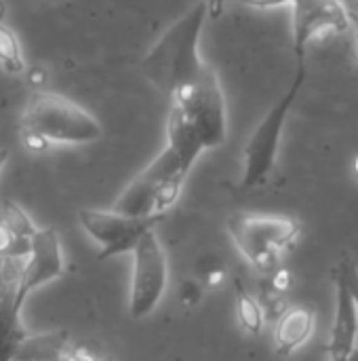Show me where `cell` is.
Instances as JSON below:
<instances>
[{"mask_svg":"<svg viewBox=\"0 0 358 361\" xmlns=\"http://www.w3.org/2000/svg\"><path fill=\"white\" fill-rule=\"evenodd\" d=\"M169 99L167 146L192 169L205 150L219 148L228 137L226 95L215 68L205 63L200 74Z\"/></svg>","mask_w":358,"mask_h":361,"instance_id":"obj_1","label":"cell"},{"mask_svg":"<svg viewBox=\"0 0 358 361\" xmlns=\"http://www.w3.org/2000/svg\"><path fill=\"white\" fill-rule=\"evenodd\" d=\"M207 17V4L198 0L177 17L141 57L139 70L143 78L162 95L173 97L200 74L205 61L198 47Z\"/></svg>","mask_w":358,"mask_h":361,"instance_id":"obj_2","label":"cell"},{"mask_svg":"<svg viewBox=\"0 0 358 361\" xmlns=\"http://www.w3.org/2000/svg\"><path fill=\"white\" fill-rule=\"evenodd\" d=\"M19 135L30 152H46L53 144L99 142L103 127L78 102L55 91H34L19 114Z\"/></svg>","mask_w":358,"mask_h":361,"instance_id":"obj_3","label":"cell"},{"mask_svg":"<svg viewBox=\"0 0 358 361\" xmlns=\"http://www.w3.org/2000/svg\"><path fill=\"white\" fill-rule=\"evenodd\" d=\"M306 74H308L306 57H295L293 80L289 82L287 91L272 104V108L264 114V118L257 123V127L249 135V140L243 148V171H241L243 188H247V190L262 188L272 178V173L276 169L279 152H281L285 125H287L293 104L298 102L302 87H304Z\"/></svg>","mask_w":358,"mask_h":361,"instance_id":"obj_4","label":"cell"},{"mask_svg":"<svg viewBox=\"0 0 358 361\" xmlns=\"http://www.w3.org/2000/svg\"><path fill=\"white\" fill-rule=\"evenodd\" d=\"M226 226L236 250L262 275H270L283 267L285 254L302 235L300 220L291 216L234 214Z\"/></svg>","mask_w":358,"mask_h":361,"instance_id":"obj_5","label":"cell"},{"mask_svg":"<svg viewBox=\"0 0 358 361\" xmlns=\"http://www.w3.org/2000/svg\"><path fill=\"white\" fill-rule=\"evenodd\" d=\"M249 8L291 6L293 11V53L306 57L312 42L350 30V8L344 0H241Z\"/></svg>","mask_w":358,"mask_h":361,"instance_id":"obj_6","label":"cell"},{"mask_svg":"<svg viewBox=\"0 0 358 361\" xmlns=\"http://www.w3.org/2000/svg\"><path fill=\"white\" fill-rule=\"evenodd\" d=\"M131 254L133 273L129 288V313L133 319H143L162 300L169 283V262L154 231H148Z\"/></svg>","mask_w":358,"mask_h":361,"instance_id":"obj_7","label":"cell"},{"mask_svg":"<svg viewBox=\"0 0 358 361\" xmlns=\"http://www.w3.org/2000/svg\"><path fill=\"white\" fill-rule=\"evenodd\" d=\"M162 220V216H127L116 209L78 212V224L99 245V260L133 252L137 241Z\"/></svg>","mask_w":358,"mask_h":361,"instance_id":"obj_8","label":"cell"},{"mask_svg":"<svg viewBox=\"0 0 358 361\" xmlns=\"http://www.w3.org/2000/svg\"><path fill=\"white\" fill-rule=\"evenodd\" d=\"M63 250L61 239L55 228H38L30 241L27 254L19 260L15 292L23 302L32 290H38L63 275Z\"/></svg>","mask_w":358,"mask_h":361,"instance_id":"obj_9","label":"cell"},{"mask_svg":"<svg viewBox=\"0 0 358 361\" xmlns=\"http://www.w3.org/2000/svg\"><path fill=\"white\" fill-rule=\"evenodd\" d=\"M177 171L190 173V169L181 163L179 154L173 148L165 146L158 152V157L152 159L129 182V186L116 199V203H114L112 209H116L120 214H127V216H154L152 214V203H154V197H156L158 188L162 186V182L167 178H171Z\"/></svg>","mask_w":358,"mask_h":361,"instance_id":"obj_10","label":"cell"},{"mask_svg":"<svg viewBox=\"0 0 358 361\" xmlns=\"http://www.w3.org/2000/svg\"><path fill=\"white\" fill-rule=\"evenodd\" d=\"M335 277V317L329 336V361H354L358 343V311L342 281V277L333 271Z\"/></svg>","mask_w":358,"mask_h":361,"instance_id":"obj_11","label":"cell"},{"mask_svg":"<svg viewBox=\"0 0 358 361\" xmlns=\"http://www.w3.org/2000/svg\"><path fill=\"white\" fill-rule=\"evenodd\" d=\"M13 361H97L84 349L72 345L63 330L25 334Z\"/></svg>","mask_w":358,"mask_h":361,"instance_id":"obj_12","label":"cell"},{"mask_svg":"<svg viewBox=\"0 0 358 361\" xmlns=\"http://www.w3.org/2000/svg\"><path fill=\"white\" fill-rule=\"evenodd\" d=\"M317 328V313L310 307L285 309L274 326V349L281 357H289L300 351Z\"/></svg>","mask_w":358,"mask_h":361,"instance_id":"obj_13","label":"cell"},{"mask_svg":"<svg viewBox=\"0 0 358 361\" xmlns=\"http://www.w3.org/2000/svg\"><path fill=\"white\" fill-rule=\"evenodd\" d=\"M23 302L17 298L15 283H0V361H13L19 343L25 338L21 324Z\"/></svg>","mask_w":358,"mask_h":361,"instance_id":"obj_14","label":"cell"},{"mask_svg":"<svg viewBox=\"0 0 358 361\" xmlns=\"http://www.w3.org/2000/svg\"><path fill=\"white\" fill-rule=\"evenodd\" d=\"M236 317L241 328L249 334V336H260L266 324V313L262 309V305L247 292V288L236 281Z\"/></svg>","mask_w":358,"mask_h":361,"instance_id":"obj_15","label":"cell"},{"mask_svg":"<svg viewBox=\"0 0 358 361\" xmlns=\"http://www.w3.org/2000/svg\"><path fill=\"white\" fill-rule=\"evenodd\" d=\"M25 68L27 66H25L19 36L15 34L13 27L0 21V70L11 76H19L25 72Z\"/></svg>","mask_w":358,"mask_h":361,"instance_id":"obj_16","label":"cell"},{"mask_svg":"<svg viewBox=\"0 0 358 361\" xmlns=\"http://www.w3.org/2000/svg\"><path fill=\"white\" fill-rule=\"evenodd\" d=\"M0 222L13 233V237L23 243V245H30L34 233L38 231L34 226V222L30 220V216L23 212L21 205H17L15 201H4L2 207H0Z\"/></svg>","mask_w":358,"mask_h":361,"instance_id":"obj_17","label":"cell"},{"mask_svg":"<svg viewBox=\"0 0 358 361\" xmlns=\"http://www.w3.org/2000/svg\"><path fill=\"white\" fill-rule=\"evenodd\" d=\"M335 273L342 277V281H344V286H346V290H348V294H350L358 311V264L352 260L350 254H346V252L342 254V260L338 262Z\"/></svg>","mask_w":358,"mask_h":361,"instance_id":"obj_18","label":"cell"},{"mask_svg":"<svg viewBox=\"0 0 358 361\" xmlns=\"http://www.w3.org/2000/svg\"><path fill=\"white\" fill-rule=\"evenodd\" d=\"M200 296H203V290H200V286H198V283H194V281H184V283H181L179 300H181L186 307L196 305V302L200 300Z\"/></svg>","mask_w":358,"mask_h":361,"instance_id":"obj_19","label":"cell"},{"mask_svg":"<svg viewBox=\"0 0 358 361\" xmlns=\"http://www.w3.org/2000/svg\"><path fill=\"white\" fill-rule=\"evenodd\" d=\"M224 279H226V271L222 267L205 271V288H217L224 283Z\"/></svg>","mask_w":358,"mask_h":361,"instance_id":"obj_20","label":"cell"},{"mask_svg":"<svg viewBox=\"0 0 358 361\" xmlns=\"http://www.w3.org/2000/svg\"><path fill=\"white\" fill-rule=\"evenodd\" d=\"M207 4V15L211 19H219L226 11V0H205Z\"/></svg>","mask_w":358,"mask_h":361,"instance_id":"obj_21","label":"cell"},{"mask_svg":"<svg viewBox=\"0 0 358 361\" xmlns=\"http://www.w3.org/2000/svg\"><path fill=\"white\" fill-rule=\"evenodd\" d=\"M350 30L354 34V44H357V55H358V13L350 11Z\"/></svg>","mask_w":358,"mask_h":361,"instance_id":"obj_22","label":"cell"},{"mask_svg":"<svg viewBox=\"0 0 358 361\" xmlns=\"http://www.w3.org/2000/svg\"><path fill=\"white\" fill-rule=\"evenodd\" d=\"M6 161H8V150L6 148H0V171L4 169Z\"/></svg>","mask_w":358,"mask_h":361,"instance_id":"obj_23","label":"cell"},{"mask_svg":"<svg viewBox=\"0 0 358 361\" xmlns=\"http://www.w3.org/2000/svg\"><path fill=\"white\" fill-rule=\"evenodd\" d=\"M352 171H354V176L358 178V154L354 157V161H352Z\"/></svg>","mask_w":358,"mask_h":361,"instance_id":"obj_24","label":"cell"},{"mask_svg":"<svg viewBox=\"0 0 358 361\" xmlns=\"http://www.w3.org/2000/svg\"><path fill=\"white\" fill-rule=\"evenodd\" d=\"M97 361H101V360H97Z\"/></svg>","mask_w":358,"mask_h":361,"instance_id":"obj_25","label":"cell"},{"mask_svg":"<svg viewBox=\"0 0 358 361\" xmlns=\"http://www.w3.org/2000/svg\"><path fill=\"white\" fill-rule=\"evenodd\" d=\"M357 2H358V0H357Z\"/></svg>","mask_w":358,"mask_h":361,"instance_id":"obj_26","label":"cell"}]
</instances>
